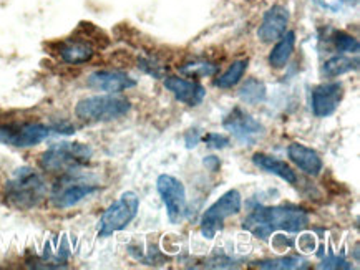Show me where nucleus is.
<instances>
[{"label":"nucleus","instance_id":"nucleus-1","mask_svg":"<svg viewBox=\"0 0 360 270\" xmlns=\"http://www.w3.org/2000/svg\"><path fill=\"white\" fill-rule=\"evenodd\" d=\"M309 222H311V216L302 208H295V205H256L244 219L243 227L257 239L266 241L278 231L292 232V234L301 232L309 226Z\"/></svg>","mask_w":360,"mask_h":270},{"label":"nucleus","instance_id":"nucleus-2","mask_svg":"<svg viewBox=\"0 0 360 270\" xmlns=\"http://www.w3.org/2000/svg\"><path fill=\"white\" fill-rule=\"evenodd\" d=\"M6 199L12 208L27 210L34 209L47 198V182L35 169L18 168L6 182Z\"/></svg>","mask_w":360,"mask_h":270},{"label":"nucleus","instance_id":"nucleus-3","mask_svg":"<svg viewBox=\"0 0 360 270\" xmlns=\"http://www.w3.org/2000/svg\"><path fill=\"white\" fill-rule=\"evenodd\" d=\"M94 156V149L89 144L78 141H62L55 143L41 154L40 166L49 173H65L72 175L73 171L85 166Z\"/></svg>","mask_w":360,"mask_h":270},{"label":"nucleus","instance_id":"nucleus-4","mask_svg":"<svg viewBox=\"0 0 360 270\" xmlns=\"http://www.w3.org/2000/svg\"><path fill=\"white\" fill-rule=\"evenodd\" d=\"M130 100L117 93H105L82 98L75 107V114L82 121L103 123L118 120V118L130 113Z\"/></svg>","mask_w":360,"mask_h":270},{"label":"nucleus","instance_id":"nucleus-5","mask_svg":"<svg viewBox=\"0 0 360 270\" xmlns=\"http://www.w3.org/2000/svg\"><path fill=\"white\" fill-rule=\"evenodd\" d=\"M138 210H140V198H138L136 192L127 191L123 192L120 198L115 201L113 204H110L105 212L101 214L98 221V237H110L115 232L123 231L124 227H128L135 221L138 216Z\"/></svg>","mask_w":360,"mask_h":270},{"label":"nucleus","instance_id":"nucleus-6","mask_svg":"<svg viewBox=\"0 0 360 270\" xmlns=\"http://www.w3.org/2000/svg\"><path fill=\"white\" fill-rule=\"evenodd\" d=\"M243 208V196L238 189H229L221 198L211 204L202 214L200 229L205 239H214L216 234L223 229L226 219L236 216Z\"/></svg>","mask_w":360,"mask_h":270},{"label":"nucleus","instance_id":"nucleus-7","mask_svg":"<svg viewBox=\"0 0 360 270\" xmlns=\"http://www.w3.org/2000/svg\"><path fill=\"white\" fill-rule=\"evenodd\" d=\"M55 135L52 126L41 123H18V125L0 126V143L12 148H32L44 143Z\"/></svg>","mask_w":360,"mask_h":270},{"label":"nucleus","instance_id":"nucleus-8","mask_svg":"<svg viewBox=\"0 0 360 270\" xmlns=\"http://www.w3.org/2000/svg\"><path fill=\"white\" fill-rule=\"evenodd\" d=\"M223 126L238 143L246 146H254L266 136V128L262 126V123L239 107L224 118Z\"/></svg>","mask_w":360,"mask_h":270},{"label":"nucleus","instance_id":"nucleus-9","mask_svg":"<svg viewBox=\"0 0 360 270\" xmlns=\"http://www.w3.org/2000/svg\"><path fill=\"white\" fill-rule=\"evenodd\" d=\"M156 191L163 201L169 222H181L186 212V187L183 181L172 175H160L156 180Z\"/></svg>","mask_w":360,"mask_h":270},{"label":"nucleus","instance_id":"nucleus-10","mask_svg":"<svg viewBox=\"0 0 360 270\" xmlns=\"http://www.w3.org/2000/svg\"><path fill=\"white\" fill-rule=\"evenodd\" d=\"M344 98V85L339 81L322 83L312 90L311 108L314 116L329 118L337 112Z\"/></svg>","mask_w":360,"mask_h":270},{"label":"nucleus","instance_id":"nucleus-11","mask_svg":"<svg viewBox=\"0 0 360 270\" xmlns=\"http://www.w3.org/2000/svg\"><path fill=\"white\" fill-rule=\"evenodd\" d=\"M100 187L91 182H83L70 180L63 184H60L52 194V203L55 208L58 209H68L73 205L80 204L82 201L90 198L91 194H95Z\"/></svg>","mask_w":360,"mask_h":270},{"label":"nucleus","instance_id":"nucleus-12","mask_svg":"<svg viewBox=\"0 0 360 270\" xmlns=\"http://www.w3.org/2000/svg\"><path fill=\"white\" fill-rule=\"evenodd\" d=\"M86 85L91 90L105 91V93H122V91L135 88L136 80L118 70H98L86 79Z\"/></svg>","mask_w":360,"mask_h":270},{"label":"nucleus","instance_id":"nucleus-13","mask_svg":"<svg viewBox=\"0 0 360 270\" xmlns=\"http://www.w3.org/2000/svg\"><path fill=\"white\" fill-rule=\"evenodd\" d=\"M289 25V11L283 6H272L269 11L264 13L262 22L257 29V36L261 42L272 43L278 42L285 34Z\"/></svg>","mask_w":360,"mask_h":270},{"label":"nucleus","instance_id":"nucleus-14","mask_svg":"<svg viewBox=\"0 0 360 270\" xmlns=\"http://www.w3.org/2000/svg\"><path fill=\"white\" fill-rule=\"evenodd\" d=\"M163 85L178 102L188 104V107H198L206 96L205 86L198 81L179 79V76H168Z\"/></svg>","mask_w":360,"mask_h":270},{"label":"nucleus","instance_id":"nucleus-15","mask_svg":"<svg viewBox=\"0 0 360 270\" xmlns=\"http://www.w3.org/2000/svg\"><path fill=\"white\" fill-rule=\"evenodd\" d=\"M288 158L295 164V168L301 169L304 175L307 176H319L322 169H324V163H322V158L317 154V151H314L306 144H289Z\"/></svg>","mask_w":360,"mask_h":270},{"label":"nucleus","instance_id":"nucleus-16","mask_svg":"<svg viewBox=\"0 0 360 270\" xmlns=\"http://www.w3.org/2000/svg\"><path fill=\"white\" fill-rule=\"evenodd\" d=\"M57 53L62 58V62L68 63V65H83L94 58L95 48L85 40L72 39L68 42L60 43Z\"/></svg>","mask_w":360,"mask_h":270},{"label":"nucleus","instance_id":"nucleus-17","mask_svg":"<svg viewBox=\"0 0 360 270\" xmlns=\"http://www.w3.org/2000/svg\"><path fill=\"white\" fill-rule=\"evenodd\" d=\"M252 164L256 168L262 169V171L269 173V175L281 177V180L288 182V184H295V182H297V175H295L294 169L285 161H281V159L269 156V154L256 153L252 156Z\"/></svg>","mask_w":360,"mask_h":270},{"label":"nucleus","instance_id":"nucleus-18","mask_svg":"<svg viewBox=\"0 0 360 270\" xmlns=\"http://www.w3.org/2000/svg\"><path fill=\"white\" fill-rule=\"evenodd\" d=\"M295 48V32H285L281 36L279 42L274 45L272 52L269 53V65L272 68H284L292 57Z\"/></svg>","mask_w":360,"mask_h":270},{"label":"nucleus","instance_id":"nucleus-19","mask_svg":"<svg viewBox=\"0 0 360 270\" xmlns=\"http://www.w3.org/2000/svg\"><path fill=\"white\" fill-rule=\"evenodd\" d=\"M359 68V58H350L345 57V55H335V57L329 58V60L324 62L322 65V73L329 79H334V76H340L344 73H349L352 70H357Z\"/></svg>","mask_w":360,"mask_h":270},{"label":"nucleus","instance_id":"nucleus-20","mask_svg":"<svg viewBox=\"0 0 360 270\" xmlns=\"http://www.w3.org/2000/svg\"><path fill=\"white\" fill-rule=\"evenodd\" d=\"M239 100L246 104H259L266 100L267 88L261 80L249 79L241 88H239Z\"/></svg>","mask_w":360,"mask_h":270},{"label":"nucleus","instance_id":"nucleus-21","mask_svg":"<svg viewBox=\"0 0 360 270\" xmlns=\"http://www.w3.org/2000/svg\"><path fill=\"white\" fill-rule=\"evenodd\" d=\"M256 267H259L262 270H302L309 267V262L302 257L288 255V257L261 260V262H256Z\"/></svg>","mask_w":360,"mask_h":270},{"label":"nucleus","instance_id":"nucleus-22","mask_svg":"<svg viewBox=\"0 0 360 270\" xmlns=\"http://www.w3.org/2000/svg\"><path fill=\"white\" fill-rule=\"evenodd\" d=\"M248 60H236L233 65H229V68L223 73V75H219V79L214 81V85L223 90L236 86L248 70Z\"/></svg>","mask_w":360,"mask_h":270},{"label":"nucleus","instance_id":"nucleus-23","mask_svg":"<svg viewBox=\"0 0 360 270\" xmlns=\"http://www.w3.org/2000/svg\"><path fill=\"white\" fill-rule=\"evenodd\" d=\"M334 45L340 53H354L357 55L360 50V43L355 36L344 34V32H337L334 35Z\"/></svg>","mask_w":360,"mask_h":270},{"label":"nucleus","instance_id":"nucleus-24","mask_svg":"<svg viewBox=\"0 0 360 270\" xmlns=\"http://www.w3.org/2000/svg\"><path fill=\"white\" fill-rule=\"evenodd\" d=\"M179 72L184 73V75H191V76H211L216 73V67L211 65V63L196 62V63H186V65L179 68Z\"/></svg>","mask_w":360,"mask_h":270},{"label":"nucleus","instance_id":"nucleus-25","mask_svg":"<svg viewBox=\"0 0 360 270\" xmlns=\"http://www.w3.org/2000/svg\"><path fill=\"white\" fill-rule=\"evenodd\" d=\"M201 141H205L210 148H214V149H223V148H226V146H229L228 136L219 135V133H210V135L202 136Z\"/></svg>","mask_w":360,"mask_h":270},{"label":"nucleus","instance_id":"nucleus-26","mask_svg":"<svg viewBox=\"0 0 360 270\" xmlns=\"http://www.w3.org/2000/svg\"><path fill=\"white\" fill-rule=\"evenodd\" d=\"M319 269H342V270H349L352 269V265H350L347 260L339 257V255H329V257H326L324 260H322V264L319 265Z\"/></svg>","mask_w":360,"mask_h":270},{"label":"nucleus","instance_id":"nucleus-27","mask_svg":"<svg viewBox=\"0 0 360 270\" xmlns=\"http://www.w3.org/2000/svg\"><path fill=\"white\" fill-rule=\"evenodd\" d=\"M201 133L198 131V130H189L186 135H184V141H186V148L188 149H193V148H196L198 146V143H200L201 141Z\"/></svg>","mask_w":360,"mask_h":270},{"label":"nucleus","instance_id":"nucleus-28","mask_svg":"<svg viewBox=\"0 0 360 270\" xmlns=\"http://www.w3.org/2000/svg\"><path fill=\"white\" fill-rule=\"evenodd\" d=\"M202 164H205V166L210 169L211 173H218L221 168L219 158H216V156H206L205 159H202Z\"/></svg>","mask_w":360,"mask_h":270}]
</instances>
